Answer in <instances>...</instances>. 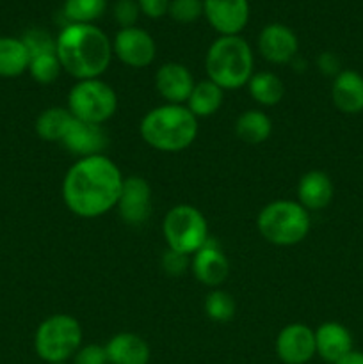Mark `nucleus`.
Segmentation results:
<instances>
[{
	"label": "nucleus",
	"mask_w": 363,
	"mask_h": 364,
	"mask_svg": "<svg viewBox=\"0 0 363 364\" xmlns=\"http://www.w3.org/2000/svg\"><path fill=\"white\" fill-rule=\"evenodd\" d=\"M123 181L120 167L105 155L78 159L64 176V205L84 219L102 217L117 205Z\"/></svg>",
	"instance_id": "1"
},
{
	"label": "nucleus",
	"mask_w": 363,
	"mask_h": 364,
	"mask_svg": "<svg viewBox=\"0 0 363 364\" xmlns=\"http://www.w3.org/2000/svg\"><path fill=\"white\" fill-rule=\"evenodd\" d=\"M56 48L63 70L77 80L98 78L112 59L110 39L93 23H68L56 38Z\"/></svg>",
	"instance_id": "2"
},
{
	"label": "nucleus",
	"mask_w": 363,
	"mask_h": 364,
	"mask_svg": "<svg viewBox=\"0 0 363 364\" xmlns=\"http://www.w3.org/2000/svg\"><path fill=\"white\" fill-rule=\"evenodd\" d=\"M142 141L159 151H182L196 141L198 135V117L184 105L155 107L141 121Z\"/></svg>",
	"instance_id": "3"
},
{
	"label": "nucleus",
	"mask_w": 363,
	"mask_h": 364,
	"mask_svg": "<svg viewBox=\"0 0 363 364\" xmlns=\"http://www.w3.org/2000/svg\"><path fill=\"white\" fill-rule=\"evenodd\" d=\"M251 46L241 36H221L210 45L205 57V70L209 80L219 85L223 91H231L248 85L253 77Z\"/></svg>",
	"instance_id": "4"
},
{
	"label": "nucleus",
	"mask_w": 363,
	"mask_h": 364,
	"mask_svg": "<svg viewBox=\"0 0 363 364\" xmlns=\"http://www.w3.org/2000/svg\"><path fill=\"white\" fill-rule=\"evenodd\" d=\"M256 226L269 244L287 247L299 244L310 233V213L299 203L281 199L263 206Z\"/></svg>",
	"instance_id": "5"
},
{
	"label": "nucleus",
	"mask_w": 363,
	"mask_h": 364,
	"mask_svg": "<svg viewBox=\"0 0 363 364\" xmlns=\"http://www.w3.org/2000/svg\"><path fill=\"white\" fill-rule=\"evenodd\" d=\"M82 347V327L70 315H53L39 323L34 336L36 354L48 364L66 363Z\"/></svg>",
	"instance_id": "6"
},
{
	"label": "nucleus",
	"mask_w": 363,
	"mask_h": 364,
	"mask_svg": "<svg viewBox=\"0 0 363 364\" xmlns=\"http://www.w3.org/2000/svg\"><path fill=\"white\" fill-rule=\"evenodd\" d=\"M162 235L167 249L194 255L209 242V224L203 213L191 205H178L167 212L162 223Z\"/></svg>",
	"instance_id": "7"
},
{
	"label": "nucleus",
	"mask_w": 363,
	"mask_h": 364,
	"mask_svg": "<svg viewBox=\"0 0 363 364\" xmlns=\"http://www.w3.org/2000/svg\"><path fill=\"white\" fill-rule=\"evenodd\" d=\"M117 98L114 89L100 78L78 80L68 95V110L77 119L102 127L114 116Z\"/></svg>",
	"instance_id": "8"
},
{
	"label": "nucleus",
	"mask_w": 363,
	"mask_h": 364,
	"mask_svg": "<svg viewBox=\"0 0 363 364\" xmlns=\"http://www.w3.org/2000/svg\"><path fill=\"white\" fill-rule=\"evenodd\" d=\"M112 53L130 68H146L153 63L157 53L152 36L139 27L121 28L112 41Z\"/></svg>",
	"instance_id": "9"
},
{
	"label": "nucleus",
	"mask_w": 363,
	"mask_h": 364,
	"mask_svg": "<svg viewBox=\"0 0 363 364\" xmlns=\"http://www.w3.org/2000/svg\"><path fill=\"white\" fill-rule=\"evenodd\" d=\"M116 208L125 223L132 226L144 224L152 212V187L148 181L139 176L125 178Z\"/></svg>",
	"instance_id": "10"
},
{
	"label": "nucleus",
	"mask_w": 363,
	"mask_h": 364,
	"mask_svg": "<svg viewBox=\"0 0 363 364\" xmlns=\"http://www.w3.org/2000/svg\"><path fill=\"white\" fill-rule=\"evenodd\" d=\"M203 14L221 36H238L249 20L248 0H203Z\"/></svg>",
	"instance_id": "11"
},
{
	"label": "nucleus",
	"mask_w": 363,
	"mask_h": 364,
	"mask_svg": "<svg viewBox=\"0 0 363 364\" xmlns=\"http://www.w3.org/2000/svg\"><path fill=\"white\" fill-rule=\"evenodd\" d=\"M276 354L285 364H306L315 350V331L305 323L283 327L276 338Z\"/></svg>",
	"instance_id": "12"
},
{
	"label": "nucleus",
	"mask_w": 363,
	"mask_h": 364,
	"mask_svg": "<svg viewBox=\"0 0 363 364\" xmlns=\"http://www.w3.org/2000/svg\"><path fill=\"white\" fill-rule=\"evenodd\" d=\"M299 48L298 36L292 28L281 23H270L258 36V50L265 60L273 64H287L295 57Z\"/></svg>",
	"instance_id": "13"
},
{
	"label": "nucleus",
	"mask_w": 363,
	"mask_h": 364,
	"mask_svg": "<svg viewBox=\"0 0 363 364\" xmlns=\"http://www.w3.org/2000/svg\"><path fill=\"white\" fill-rule=\"evenodd\" d=\"M191 269L196 279L210 288H217L219 284H223L230 272L226 256L214 238H209V242L194 252L191 259Z\"/></svg>",
	"instance_id": "14"
},
{
	"label": "nucleus",
	"mask_w": 363,
	"mask_h": 364,
	"mask_svg": "<svg viewBox=\"0 0 363 364\" xmlns=\"http://www.w3.org/2000/svg\"><path fill=\"white\" fill-rule=\"evenodd\" d=\"M155 85L159 95L173 105H182L187 102L194 89V78L191 71L178 63H167L157 70Z\"/></svg>",
	"instance_id": "15"
},
{
	"label": "nucleus",
	"mask_w": 363,
	"mask_h": 364,
	"mask_svg": "<svg viewBox=\"0 0 363 364\" xmlns=\"http://www.w3.org/2000/svg\"><path fill=\"white\" fill-rule=\"evenodd\" d=\"M60 144L68 151L80 155V159H84V156L102 155L107 146V135L100 124L85 123V121L73 117Z\"/></svg>",
	"instance_id": "16"
},
{
	"label": "nucleus",
	"mask_w": 363,
	"mask_h": 364,
	"mask_svg": "<svg viewBox=\"0 0 363 364\" xmlns=\"http://www.w3.org/2000/svg\"><path fill=\"white\" fill-rule=\"evenodd\" d=\"M331 100L340 112H363V77L354 70H342L331 85Z\"/></svg>",
	"instance_id": "17"
},
{
	"label": "nucleus",
	"mask_w": 363,
	"mask_h": 364,
	"mask_svg": "<svg viewBox=\"0 0 363 364\" xmlns=\"http://www.w3.org/2000/svg\"><path fill=\"white\" fill-rule=\"evenodd\" d=\"M315 350L320 359L335 364L352 352V336L338 322H326L315 331Z\"/></svg>",
	"instance_id": "18"
},
{
	"label": "nucleus",
	"mask_w": 363,
	"mask_h": 364,
	"mask_svg": "<svg viewBox=\"0 0 363 364\" xmlns=\"http://www.w3.org/2000/svg\"><path fill=\"white\" fill-rule=\"evenodd\" d=\"M333 181L322 171H310L302 174L298 185L299 205L308 212L326 208L333 199Z\"/></svg>",
	"instance_id": "19"
},
{
	"label": "nucleus",
	"mask_w": 363,
	"mask_h": 364,
	"mask_svg": "<svg viewBox=\"0 0 363 364\" xmlns=\"http://www.w3.org/2000/svg\"><path fill=\"white\" fill-rule=\"evenodd\" d=\"M110 364H148L149 347L141 336L134 333H120L105 345Z\"/></svg>",
	"instance_id": "20"
},
{
	"label": "nucleus",
	"mask_w": 363,
	"mask_h": 364,
	"mask_svg": "<svg viewBox=\"0 0 363 364\" xmlns=\"http://www.w3.org/2000/svg\"><path fill=\"white\" fill-rule=\"evenodd\" d=\"M28 63H31V55L21 38L0 36V77H20L21 73L28 71Z\"/></svg>",
	"instance_id": "21"
},
{
	"label": "nucleus",
	"mask_w": 363,
	"mask_h": 364,
	"mask_svg": "<svg viewBox=\"0 0 363 364\" xmlns=\"http://www.w3.org/2000/svg\"><path fill=\"white\" fill-rule=\"evenodd\" d=\"M273 121L262 110H246L235 121V134L246 144H262L270 137Z\"/></svg>",
	"instance_id": "22"
},
{
	"label": "nucleus",
	"mask_w": 363,
	"mask_h": 364,
	"mask_svg": "<svg viewBox=\"0 0 363 364\" xmlns=\"http://www.w3.org/2000/svg\"><path fill=\"white\" fill-rule=\"evenodd\" d=\"M223 105V89L212 80L198 82L187 100V109L196 117H209Z\"/></svg>",
	"instance_id": "23"
},
{
	"label": "nucleus",
	"mask_w": 363,
	"mask_h": 364,
	"mask_svg": "<svg viewBox=\"0 0 363 364\" xmlns=\"http://www.w3.org/2000/svg\"><path fill=\"white\" fill-rule=\"evenodd\" d=\"M73 116L63 107H50L36 119V134L46 142H60L70 128Z\"/></svg>",
	"instance_id": "24"
},
{
	"label": "nucleus",
	"mask_w": 363,
	"mask_h": 364,
	"mask_svg": "<svg viewBox=\"0 0 363 364\" xmlns=\"http://www.w3.org/2000/svg\"><path fill=\"white\" fill-rule=\"evenodd\" d=\"M249 95L253 96L255 102L260 105L273 107L281 102L285 95L283 82L278 75L270 73V71H260V73H253V77L248 82Z\"/></svg>",
	"instance_id": "25"
},
{
	"label": "nucleus",
	"mask_w": 363,
	"mask_h": 364,
	"mask_svg": "<svg viewBox=\"0 0 363 364\" xmlns=\"http://www.w3.org/2000/svg\"><path fill=\"white\" fill-rule=\"evenodd\" d=\"M105 9L107 0H64L63 13L70 23H93Z\"/></svg>",
	"instance_id": "26"
},
{
	"label": "nucleus",
	"mask_w": 363,
	"mask_h": 364,
	"mask_svg": "<svg viewBox=\"0 0 363 364\" xmlns=\"http://www.w3.org/2000/svg\"><path fill=\"white\" fill-rule=\"evenodd\" d=\"M63 71L57 53H43V55L31 57L28 63V73L38 84H52Z\"/></svg>",
	"instance_id": "27"
},
{
	"label": "nucleus",
	"mask_w": 363,
	"mask_h": 364,
	"mask_svg": "<svg viewBox=\"0 0 363 364\" xmlns=\"http://www.w3.org/2000/svg\"><path fill=\"white\" fill-rule=\"evenodd\" d=\"M205 313L214 322H230L235 315V301L223 290H214L205 299Z\"/></svg>",
	"instance_id": "28"
},
{
	"label": "nucleus",
	"mask_w": 363,
	"mask_h": 364,
	"mask_svg": "<svg viewBox=\"0 0 363 364\" xmlns=\"http://www.w3.org/2000/svg\"><path fill=\"white\" fill-rule=\"evenodd\" d=\"M23 45L27 46L28 55H43V53H57L56 39L43 28H31L21 38Z\"/></svg>",
	"instance_id": "29"
},
{
	"label": "nucleus",
	"mask_w": 363,
	"mask_h": 364,
	"mask_svg": "<svg viewBox=\"0 0 363 364\" xmlns=\"http://www.w3.org/2000/svg\"><path fill=\"white\" fill-rule=\"evenodd\" d=\"M169 14L178 23H192L203 14V0H171Z\"/></svg>",
	"instance_id": "30"
},
{
	"label": "nucleus",
	"mask_w": 363,
	"mask_h": 364,
	"mask_svg": "<svg viewBox=\"0 0 363 364\" xmlns=\"http://www.w3.org/2000/svg\"><path fill=\"white\" fill-rule=\"evenodd\" d=\"M139 13H141V9H139L137 0H117L114 4V18L121 25V28L135 27Z\"/></svg>",
	"instance_id": "31"
},
{
	"label": "nucleus",
	"mask_w": 363,
	"mask_h": 364,
	"mask_svg": "<svg viewBox=\"0 0 363 364\" xmlns=\"http://www.w3.org/2000/svg\"><path fill=\"white\" fill-rule=\"evenodd\" d=\"M73 364H109L105 347L102 345H85L75 354Z\"/></svg>",
	"instance_id": "32"
},
{
	"label": "nucleus",
	"mask_w": 363,
	"mask_h": 364,
	"mask_svg": "<svg viewBox=\"0 0 363 364\" xmlns=\"http://www.w3.org/2000/svg\"><path fill=\"white\" fill-rule=\"evenodd\" d=\"M189 265H191V259L187 255L171 251V249H167L162 255V269L171 276H180L189 269Z\"/></svg>",
	"instance_id": "33"
},
{
	"label": "nucleus",
	"mask_w": 363,
	"mask_h": 364,
	"mask_svg": "<svg viewBox=\"0 0 363 364\" xmlns=\"http://www.w3.org/2000/svg\"><path fill=\"white\" fill-rule=\"evenodd\" d=\"M137 4L142 14L157 20V18H162L169 13L171 0H137Z\"/></svg>",
	"instance_id": "34"
},
{
	"label": "nucleus",
	"mask_w": 363,
	"mask_h": 364,
	"mask_svg": "<svg viewBox=\"0 0 363 364\" xmlns=\"http://www.w3.org/2000/svg\"><path fill=\"white\" fill-rule=\"evenodd\" d=\"M319 68H320V71H322V73L335 75V77H337V75L342 71L340 70V60L337 59V55H335V53H330V52L320 53Z\"/></svg>",
	"instance_id": "35"
},
{
	"label": "nucleus",
	"mask_w": 363,
	"mask_h": 364,
	"mask_svg": "<svg viewBox=\"0 0 363 364\" xmlns=\"http://www.w3.org/2000/svg\"><path fill=\"white\" fill-rule=\"evenodd\" d=\"M335 364H363V352H358V350L349 352L345 358H342L340 361H337Z\"/></svg>",
	"instance_id": "36"
},
{
	"label": "nucleus",
	"mask_w": 363,
	"mask_h": 364,
	"mask_svg": "<svg viewBox=\"0 0 363 364\" xmlns=\"http://www.w3.org/2000/svg\"><path fill=\"white\" fill-rule=\"evenodd\" d=\"M56 364H66V363H56Z\"/></svg>",
	"instance_id": "37"
}]
</instances>
